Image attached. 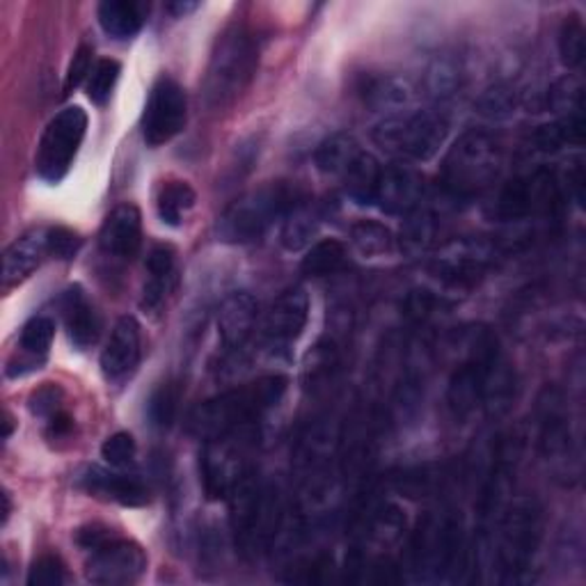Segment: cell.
Listing matches in <instances>:
<instances>
[{"label":"cell","instance_id":"cell-1","mask_svg":"<svg viewBox=\"0 0 586 586\" xmlns=\"http://www.w3.org/2000/svg\"><path fill=\"white\" fill-rule=\"evenodd\" d=\"M287 385L289 381L285 376H264L241 387H232L190 412L188 433L198 440H211L238 428L254 426L282 401Z\"/></svg>","mask_w":586,"mask_h":586},{"label":"cell","instance_id":"cell-2","mask_svg":"<svg viewBox=\"0 0 586 586\" xmlns=\"http://www.w3.org/2000/svg\"><path fill=\"white\" fill-rule=\"evenodd\" d=\"M259 41L246 24L227 26L215 39L207 76L202 83V99L209 111H227L246 95L257 74Z\"/></svg>","mask_w":586,"mask_h":586},{"label":"cell","instance_id":"cell-3","mask_svg":"<svg viewBox=\"0 0 586 586\" xmlns=\"http://www.w3.org/2000/svg\"><path fill=\"white\" fill-rule=\"evenodd\" d=\"M306 202L296 184L269 182L234 200L219 219V238L223 244L244 246L262 238L271 225Z\"/></svg>","mask_w":586,"mask_h":586},{"label":"cell","instance_id":"cell-4","mask_svg":"<svg viewBox=\"0 0 586 586\" xmlns=\"http://www.w3.org/2000/svg\"><path fill=\"white\" fill-rule=\"evenodd\" d=\"M227 499L236 548L244 554L266 550L282 525V499L277 488L264 484L248 470Z\"/></svg>","mask_w":586,"mask_h":586},{"label":"cell","instance_id":"cell-5","mask_svg":"<svg viewBox=\"0 0 586 586\" xmlns=\"http://www.w3.org/2000/svg\"><path fill=\"white\" fill-rule=\"evenodd\" d=\"M495 569L502 584L529 579V569L543 540V509L534 497H518L502 509L497 525Z\"/></svg>","mask_w":586,"mask_h":586},{"label":"cell","instance_id":"cell-6","mask_svg":"<svg viewBox=\"0 0 586 586\" xmlns=\"http://www.w3.org/2000/svg\"><path fill=\"white\" fill-rule=\"evenodd\" d=\"M504 149L488 132H465L447 151L440 184L451 200H470L484 192L499 175Z\"/></svg>","mask_w":586,"mask_h":586},{"label":"cell","instance_id":"cell-7","mask_svg":"<svg viewBox=\"0 0 586 586\" xmlns=\"http://www.w3.org/2000/svg\"><path fill=\"white\" fill-rule=\"evenodd\" d=\"M467 563V543L459 518L426 513L410 543V566L420 579L459 575Z\"/></svg>","mask_w":586,"mask_h":586},{"label":"cell","instance_id":"cell-8","mask_svg":"<svg viewBox=\"0 0 586 586\" xmlns=\"http://www.w3.org/2000/svg\"><path fill=\"white\" fill-rule=\"evenodd\" d=\"M449 136V122L433 111L389 115L374 128V142L387 154L406 161H428Z\"/></svg>","mask_w":586,"mask_h":586},{"label":"cell","instance_id":"cell-9","mask_svg":"<svg viewBox=\"0 0 586 586\" xmlns=\"http://www.w3.org/2000/svg\"><path fill=\"white\" fill-rule=\"evenodd\" d=\"M85 134H88V115L80 105H67L60 111L39 138L35 157L37 175L49 184H60L67 177Z\"/></svg>","mask_w":586,"mask_h":586},{"label":"cell","instance_id":"cell-10","mask_svg":"<svg viewBox=\"0 0 586 586\" xmlns=\"http://www.w3.org/2000/svg\"><path fill=\"white\" fill-rule=\"evenodd\" d=\"M254 440L252 426L238 428L225 436L204 440L202 453V482L209 499H227L236 484L244 479L248 470V456Z\"/></svg>","mask_w":586,"mask_h":586},{"label":"cell","instance_id":"cell-11","mask_svg":"<svg viewBox=\"0 0 586 586\" xmlns=\"http://www.w3.org/2000/svg\"><path fill=\"white\" fill-rule=\"evenodd\" d=\"M561 202V188L550 170H536L529 177L509 182L495 200V215L499 221L513 223L532 215H552Z\"/></svg>","mask_w":586,"mask_h":586},{"label":"cell","instance_id":"cell-12","mask_svg":"<svg viewBox=\"0 0 586 586\" xmlns=\"http://www.w3.org/2000/svg\"><path fill=\"white\" fill-rule=\"evenodd\" d=\"M495 252L497 246L486 238H456L433 259L431 273L449 289L470 291L495 262Z\"/></svg>","mask_w":586,"mask_h":586},{"label":"cell","instance_id":"cell-13","mask_svg":"<svg viewBox=\"0 0 586 586\" xmlns=\"http://www.w3.org/2000/svg\"><path fill=\"white\" fill-rule=\"evenodd\" d=\"M188 122V101L182 85L161 76L154 85L142 113V138L149 147H161L177 138Z\"/></svg>","mask_w":586,"mask_h":586},{"label":"cell","instance_id":"cell-14","mask_svg":"<svg viewBox=\"0 0 586 586\" xmlns=\"http://www.w3.org/2000/svg\"><path fill=\"white\" fill-rule=\"evenodd\" d=\"M147 569V554L134 540L122 536L108 538L99 548L90 550L88 563H85V575L92 584L101 586H120L134 584L142 577Z\"/></svg>","mask_w":586,"mask_h":586},{"label":"cell","instance_id":"cell-15","mask_svg":"<svg viewBox=\"0 0 586 586\" xmlns=\"http://www.w3.org/2000/svg\"><path fill=\"white\" fill-rule=\"evenodd\" d=\"M310 316V298L306 289L291 287L277 296L262 321V337L273 351H285L302 335Z\"/></svg>","mask_w":586,"mask_h":586},{"label":"cell","instance_id":"cell-16","mask_svg":"<svg viewBox=\"0 0 586 586\" xmlns=\"http://www.w3.org/2000/svg\"><path fill=\"white\" fill-rule=\"evenodd\" d=\"M538 403V447L543 456L548 461H571L573 433L561 392L546 389Z\"/></svg>","mask_w":586,"mask_h":586},{"label":"cell","instance_id":"cell-17","mask_svg":"<svg viewBox=\"0 0 586 586\" xmlns=\"http://www.w3.org/2000/svg\"><path fill=\"white\" fill-rule=\"evenodd\" d=\"M140 325L134 316H122L101 353V372L108 383L120 385L136 374L140 364Z\"/></svg>","mask_w":586,"mask_h":586},{"label":"cell","instance_id":"cell-18","mask_svg":"<svg viewBox=\"0 0 586 586\" xmlns=\"http://www.w3.org/2000/svg\"><path fill=\"white\" fill-rule=\"evenodd\" d=\"M78 486L92 497L115 502L122 507H145L149 504V486L136 474L111 472L97 465L85 467L78 474Z\"/></svg>","mask_w":586,"mask_h":586},{"label":"cell","instance_id":"cell-19","mask_svg":"<svg viewBox=\"0 0 586 586\" xmlns=\"http://www.w3.org/2000/svg\"><path fill=\"white\" fill-rule=\"evenodd\" d=\"M142 244V215L134 204H120L105 215L99 232V246L115 262H132Z\"/></svg>","mask_w":586,"mask_h":586},{"label":"cell","instance_id":"cell-20","mask_svg":"<svg viewBox=\"0 0 586 586\" xmlns=\"http://www.w3.org/2000/svg\"><path fill=\"white\" fill-rule=\"evenodd\" d=\"M424 177L415 167L395 163L381 170V179L376 188L378 207L389 215H406L422 204Z\"/></svg>","mask_w":586,"mask_h":586},{"label":"cell","instance_id":"cell-21","mask_svg":"<svg viewBox=\"0 0 586 586\" xmlns=\"http://www.w3.org/2000/svg\"><path fill=\"white\" fill-rule=\"evenodd\" d=\"M55 337V323L49 316H33L24 331H21L18 349L5 366L8 378H24L33 372H39L47 362L51 344Z\"/></svg>","mask_w":586,"mask_h":586},{"label":"cell","instance_id":"cell-22","mask_svg":"<svg viewBox=\"0 0 586 586\" xmlns=\"http://www.w3.org/2000/svg\"><path fill=\"white\" fill-rule=\"evenodd\" d=\"M259 306L248 291H236L225 298L219 312V335L227 353H241L257 331Z\"/></svg>","mask_w":586,"mask_h":586},{"label":"cell","instance_id":"cell-23","mask_svg":"<svg viewBox=\"0 0 586 586\" xmlns=\"http://www.w3.org/2000/svg\"><path fill=\"white\" fill-rule=\"evenodd\" d=\"M60 312H62L64 328H67L74 349L85 351V349H90L92 344H97L99 333H101V321L88 294L83 291L80 285H74L62 294Z\"/></svg>","mask_w":586,"mask_h":586},{"label":"cell","instance_id":"cell-24","mask_svg":"<svg viewBox=\"0 0 586 586\" xmlns=\"http://www.w3.org/2000/svg\"><path fill=\"white\" fill-rule=\"evenodd\" d=\"M49 257V241L47 229H33L24 236H18L16 241L5 250L3 259V285L5 289H12L21 282L28 279L39 264Z\"/></svg>","mask_w":586,"mask_h":586},{"label":"cell","instance_id":"cell-25","mask_svg":"<svg viewBox=\"0 0 586 586\" xmlns=\"http://www.w3.org/2000/svg\"><path fill=\"white\" fill-rule=\"evenodd\" d=\"M147 282L142 289V310L157 312L177 285V254L170 246H154L147 254Z\"/></svg>","mask_w":586,"mask_h":586},{"label":"cell","instance_id":"cell-26","mask_svg":"<svg viewBox=\"0 0 586 586\" xmlns=\"http://www.w3.org/2000/svg\"><path fill=\"white\" fill-rule=\"evenodd\" d=\"M97 18L101 30L120 41L136 37L145 24L140 5L132 0H103L97 8Z\"/></svg>","mask_w":586,"mask_h":586},{"label":"cell","instance_id":"cell-27","mask_svg":"<svg viewBox=\"0 0 586 586\" xmlns=\"http://www.w3.org/2000/svg\"><path fill=\"white\" fill-rule=\"evenodd\" d=\"M438 234V219L428 207H415L403 215V225L399 234V248L408 257L424 254Z\"/></svg>","mask_w":586,"mask_h":586},{"label":"cell","instance_id":"cell-28","mask_svg":"<svg viewBox=\"0 0 586 586\" xmlns=\"http://www.w3.org/2000/svg\"><path fill=\"white\" fill-rule=\"evenodd\" d=\"M319 229H321L319 211L302 202L285 215V225H282L279 241L289 252L306 250L319 236Z\"/></svg>","mask_w":586,"mask_h":586},{"label":"cell","instance_id":"cell-29","mask_svg":"<svg viewBox=\"0 0 586 586\" xmlns=\"http://www.w3.org/2000/svg\"><path fill=\"white\" fill-rule=\"evenodd\" d=\"M381 165L372 154H364L360 151V157L346 167L344 172V184H346V192H349V198L358 204H372L376 200V188H378V179H381Z\"/></svg>","mask_w":586,"mask_h":586},{"label":"cell","instance_id":"cell-30","mask_svg":"<svg viewBox=\"0 0 586 586\" xmlns=\"http://www.w3.org/2000/svg\"><path fill=\"white\" fill-rule=\"evenodd\" d=\"M360 151L362 149L353 136L333 134L316 147L314 163L325 175H344L346 167L360 157Z\"/></svg>","mask_w":586,"mask_h":586},{"label":"cell","instance_id":"cell-31","mask_svg":"<svg viewBox=\"0 0 586 586\" xmlns=\"http://www.w3.org/2000/svg\"><path fill=\"white\" fill-rule=\"evenodd\" d=\"M364 103L374 111H385V108H399L410 99L408 85L392 76H364L358 88Z\"/></svg>","mask_w":586,"mask_h":586},{"label":"cell","instance_id":"cell-32","mask_svg":"<svg viewBox=\"0 0 586 586\" xmlns=\"http://www.w3.org/2000/svg\"><path fill=\"white\" fill-rule=\"evenodd\" d=\"M195 202H198V195H195L190 184L167 182L163 184L157 198L159 219L170 227H179L186 219V213L195 207Z\"/></svg>","mask_w":586,"mask_h":586},{"label":"cell","instance_id":"cell-33","mask_svg":"<svg viewBox=\"0 0 586 586\" xmlns=\"http://www.w3.org/2000/svg\"><path fill=\"white\" fill-rule=\"evenodd\" d=\"M346 266V248L335 241V238H323V241H316L308 254L302 257V273L310 277H325V275H335Z\"/></svg>","mask_w":586,"mask_h":586},{"label":"cell","instance_id":"cell-34","mask_svg":"<svg viewBox=\"0 0 586 586\" xmlns=\"http://www.w3.org/2000/svg\"><path fill=\"white\" fill-rule=\"evenodd\" d=\"M179 401H182V385L175 381L161 383L147 401V417L151 426L165 431L175 424L177 412H179Z\"/></svg>","mask_w":586,"mask_h":586},{"label":"cell","instance_id":"cell-35","mask_svg":"<svg viewBox=\"0 0 586 586\" xmlns=\"http://www.w3.org/2000/svg\"><path fill=\"white\" fill-rule=\"evenodd\" d=\"M339 366V344L335 339H323L308 353L306 383L312 389H321L333 381Z\"/></svg>","mask_w":586,"mask_h":586},{"label":"cell","instance_id":"cell-36","mask_svg":"<svg viewBox=\"0 0 586 586\" xmlns=\"http://www.w3.org/2000/svg\"><path fill=\"white\" fill-rule=\"evenodd\" d=\"M584 120H557L552 124L538 126L532 142L538 151H559L569 145H582Z\"/></svg>","mask_w":586,"mask_h":586},{"label":"cell","instance_id":"cell-37","mask_svg":"<svg viewBox=\"0 0 586 586\" xmlns=\"http://www.w3.org/2000/svg\"><path fill=\"white\" fill-rule=\"evenodd\" d=\"M548 105L552 108V113L559 115V120H584L582 80L575 76L559 78L548 92Z\"/></svg>","mask_w":586,"mask_h":586},{"label":"cell","instance_id":"cell-38","mask_svg":"<svg viewBox=\"0 0 586 586\" xmlns=\"http://www.w3.org/2000/svg\"><path fill=\"white\" fill-rule=\"evenodd\" d=\"M351 241L362 257H383L395 250L397 238L376 221H360L351 227Z\"/></svg>","mask_w":586,"mask_h":586},{"label":"cell","instance_id":"cell-39","mask_svg":"<svg viewBox=\"0 0 586 586\" xmlns=\"http://www.w3.org/2000/svg\"><path fill=\"white\" fill-rule=\"evenodd\" d=\"M461 64L449 55H442L426 70V92L438 101L449 99L461 88Z\"/></svg>","mask_w":586,"mask_h":586},{"label":"cell","instance_id":"cell-40","mask_svg":"<svg viewBox=\"0 0 586 586\" xmlns=\"http://www.w3.org/2000/svg\"><path fill=\"white\" fill-rule=\"evenodd\" d=\"M584 24L577 14H569L563 18L561 30H559V55L561 62L566 64V67H579L584 60V51H586V41H584Z\"/></svg>","mask_w":586,"mask_h":586},{"label":"cell","instance_id":"cell-41","mask_svg":"<svg viewBox=\"0 0 586 586\" xmlns=\"http://www.w3.org/2000/svg\"><path fill=\"white\" fill-rule=\"evenodd\" d=\"M120 74H122L120 62L108 60V58L99 60L95 64L90 78H88V97H90V101L97 103V105L108 103V99H111L115 85L120 80Z\"/></svg>","mask_w":586,"mask_h":586},{"label":"cell","instance_id":"cell-42","mask_svg":"<svg viewBox=\"0 0 586 586\" xmlns=\"http://www.w3.org/2000/svg\"><path fill=\"white\" fill-rule=\"evenodd\" d=\"M515 92L509 85H493L479 99H476L474 108L476 113L488 117V120H507L515 111Z\"/></svg>","mask_w":586,"mask_h":586},{"label":"cell","instance_id":"cell-43","mask_svg":"<svg viewBox=\"0 0 586 586\" xmlns=\"http://www.w3.org/2000/svg\"><path fill=\"white\" fill-rule=\"evenodd\" d=\"M449 308V302L431 289H412L406 298V314L415 323H424Z\"/></svg>","mask_w":586,"mask_h":586},{"label":"cell","instance_id":"cell-44","mask_svg":"<svg viewBox=\"0 0 586 586\" xmlns=\"http://www.w3.org/2000/svg\"><path fill=\"white\" fill-rule=\"evenodd\" d=\"M438 486H440V476L428 465L406 470L399 476H395V488L408 497H428Z\"/></svg>","mask_w":586,"mask_h":586},{"label":"cell","instance_id":"cell-45","mask_svg":"<svg viewBox=\"0 0 586 586\" xmlns=\"http://www.w3.org/2000/svg\"><path fill=\"white\" fill-rule=\"evenodd\" d=\"M136 440L132 433L120 431L115 436L108 438L101 447V456L105 459V463H111L113 467H128L136 461Z\"/></svg>","mask_w":586,"mask_h":586},{"label":"cell","instance_id":"cell-46","mask_svg":"<svg viewBox=\"0 0 586 586\" xmlns=\"http://www.w3.org/2000/svg\"><path fill=\"white\" fill-rule=\"evenodd\" d=\"M62 401H64V392L60 385L53 383H45L41 387H37L35 392L30 395L28 408L35 417L49 422L58 412H62Z\"/></svg>","mask_w":586,"mask_h":586},{"label":"cell","instance_id":"cell-47","mask_svg":"<svg viewBox=\"0 0 586 586\" xmlns=\"http://www.w3.org/2000/svg\"><path fill=\"white\" fill-rule=\"evenodd\" d=\"M64 579H67V575H64L62 561L55 554L39 557L33 563L30 575H28L30 586H60V584H64Z\"/></svg>","mask_w":586,"mask_h":586},{"label":"cell","instance_id":"cell-48","mask_svg":"<svg viewBox=\"0 0 586 586\" xmlns=\"http://www.w3.org/2000/svg\"><path fill=\"white\" fill-rule=\"evenodd\" d=\"M47 241H49V257L62 259V262H70V259H74L83 246V238L67 227L47 229Z\"/></svg>","mask_w":586,"mask_h":586},{"label":"cell","instance_id":"cell-49","mask_svg":"<svg viewBox=\"0 0 586 586\" xmlns=\"http://www.w3.org/2000/svg\"><path fill=\"white\" fill-rule=\"evenodd\" d=\"M95 51L92 47L88 45H80L70 62V70H67V76H64V95H72L78 85L85 80V78H90L92 70H95Z\"/></svg>","mask_w":586,"mask_h":586},{"label":"cell","instance_id":"cell-50","mask_svg":"<svg viewBox=\"0 0 586 586\" xmlns=\"http://www.w3.org/2000/svg\"><path fill=\"white\" fill-rule=\"evenodd\" d=\"M115 532L113 529H108L103 525H85L76 532V543L83 548V550H95L99 548L101 543H105L108 538H113Z\"/></svg>","mask_w":586,"mask_h":586},{"label":"cell","instance_id":"cell-51","mask_svg":"<svg viewBox=\"0 0 586 586\" xmlns=\"http://www.w3.org/2000/svg\"><path fill=\"white\" fill-rule=\"evenodd\" d=\"M47 428H49V438H64V436H70L72 428H74V422L72 417L67 415V412H58V415H53L49 422H47Z\"/></svg>","mask_w":586,"mask_h":586},{"label":"cell","instance_id":"cell-52","mask_svg":"<svg viewBox=\"0 0 586 586\" xmlns=\"http://www.w3.org/2000/svg\"><path fill=\"white\" fill-rule=\"evenodd\" d=\"M198 8H200V3H192V0H175V3H170V5H167V12H170L172 16L182 18V16L195 12Z\"/></svg>","mask_w":586,"mask_h":586},{"label":"cell","instance_id":"cell-53","mask_svg":"<svg viewBox=\"0 0 586 586\" xmlns=\"http://www.w3.org/2000/svg\"><path fill=\"white\" fill-rule=\"evenodd\" d=\"M3 504H5V509H3V525L8 523V518H10V513H12V502H10V493H3Z\"/></svg>","mask_w":586,"mask_h":586},{"label":"cell","instance_id":"cell-54","mask_svg":"<svg viewBox=\"0 0 586 586\" xmlns=\"http://www.w3.org/2000/svg\"><path fill=\"white\" fill-rule=\"evenodd\" d=\"M3 424H5V433H3V438L8 440V438L12 436V428H14V426H12V417H10V415H5V422H3Z\"/></svg>","mask_w":586,"mask_h":586}]
</instances>
